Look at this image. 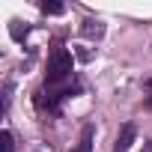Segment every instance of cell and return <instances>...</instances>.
Masks as SVG:
<instances>
[{"label":"cell","instance_id":"1","mask_svg":"<svg viewBox=\"0 0 152 152\" xmlns=\"http://www.w3.org/2000/svg\"><path fill=\"white\" fill-rule=\"evenodd\" d=\"M72 72H75V60L66 48L51 51L48 57V72H45V87H63L72 81Z\"/></svg>","mask_w":152,"mask_h":152},{"label":"cell","instance_id":"2","mask_svg":"<svg viewBox=\"0 0 152 152\" xmlns=\"http://www.w3.org/2000/svg\"><path fill=\"white\" fill-rule=\"evenodd\" d=\"M134 137H137V128H134V122H125V125L119 128V137H116V143H113V152H128V149H131V143H134Z\"/></svg>","mask_w":152,"mask_h":152},{"label":"cell","instance_id":"3","mask_svg":"<svg viewBox=\"0 0 152 152\" xmlns=\"http://www.w3.org/2000/svg\"><path fill=\"white\" fill-rule=\"evenodd\" d=\"M93 134H96V128L87 122V125L81 128V140H78V146H75L72 152H93Z\"/></svg>","mask_w":152,"mask_h":152},{"label":"cell","instance_id":"4","mask_svg":"<svg viewBox=\"0 0 152 152\" xmlns=\"http://www.w3.org/2000/svg\"><path fill=\"white\" fill-rule=\"evenodd\" d=\"M81 33H84L87 39H102V36H104V24H99V21L87 18V21L81 24Z\"/></svg>","mask_w":152,"mask_h":152},{"label":"cell","instance_id":"5","mask_svg":"<svg viewBox=\"0 0 152 152\" xmlns=\"http://www.w3.org/2000/svg\"><path fill=\"white\" fill-rule=\"evenodd\" d=\"M15 149V140H12V131H0V152H12Z\"/></svg>","mask_w":152,"mask_h":152},{"label":"cell","instance_id":"6","mask_svg":"<svg viewBox=\"0 0 152 152\" xmlns=\"http://www.w3.org/2000/svg\"><path fill=\"white\" fill-rule=\"evenodd\" d=\"M39 9H42L45 15H63V12H66V6H63V3H48V0H45Z\"/></svg>","mask_w":152,"mask_h":152},{"label":"cell","instance_id":"7","mask_svg":"<svg viewBox=\"0 0 152 152\" xmlns=\"http://www.w3.org/2000/svg\"><path fill=\"white\" fill-rule=\"evenodd\" d=\"M75 57H78L81 63H90V60H93V54H90L84 45H75Z\"/></svg>","mask_w":152,"mask_h":152},{"label":"cell","instance_id":"8","mask_svg":"<svg viewBox=\"0 0 152 152\" xmlns=\"http://www.w3.org/2000/svg\"><path fill=\"white\" fill-rule=\"evenodd\" d=\"M143 87H146V90H149V99H146V107H152V78H149V81H146V84H143Z\"/></svg>","mask_w":152,"mask_h":152},{"label":"cell","instance_id":"9","mask_svg":"<svg viewBox=\"0 0 152 152\" xmlns=\"http://www.w3.org/2000/svg\"><path fill=\"white\" fill-rule=\"evenodd\" d=\"M143 152H152V140H143Z\"/></svg>","mask_w":152,"mask_h":152}]
</instances>
